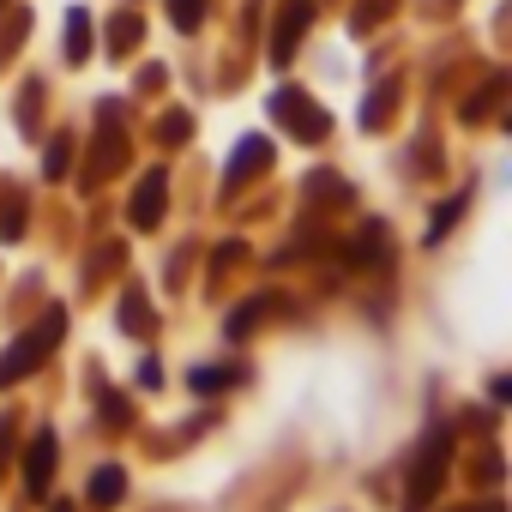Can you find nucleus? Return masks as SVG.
I'll list each match as a JSON object with an SVG mask.
<instances>
[{"mask_svg":"<svg viewBox=\"0 0 512 512\" xmlns=\"http://www.w3.org/2000/svg\"><path fill=\"white\" fill-rule=\"evenodd\" d=\"M55 338H61V314H49V320H43V332H31V338H19V344H13V356L0 362V386H13V380L43 356V344H55Z\"/></svg>","mask_w":512,"mask_h":512,"instance_id":"f257e3e1","label":"nucleus"},{"mask_svg":"<svg viewBox=\"0 0 512 512\" xmlns=\"http://www.w3.org/2000/svg\"><path fill=\"white\" fill-rule=\"evenodd\" d=\"M121 482H127V476H121L115 464H109V470H97V482H91V500H97V506H115V500H121Z\"/></svg>","mask_w":512,"mask_h":512,"instance_id":"f03ea898","label":"nucleus"},{"mask_svg":"<svg viewBox=\"0 0 512 512\" xmlns=\"http://www.w3.org/2000/svg\"><path fill=\"white\" fill-rule=\"evenodd\" d=\"M302 19H308V0H290V13H284V31H278V55H290V43H296Z\"/></svg>","mask_w":512,"mask_h":512,"instance_id":"7ed1b4c3","label":"nucleus"},{"mask_svg":"<svg viewBox=\"0 0 512 512\" xmlns=\"http://www.w3.org/2000/svg\"><path fill=\"white\" fill-rule=\"evenodd\" d=\"M157 205H163V175H151L139 187V223H157Z\"/></svg>","mask_w":512,"mask_h":512,"instance_id":"20e7f679","label":"nucleus"},{"mask_svg":"<svg viewBox=\"0 0 512 512\" xmlns=\"http://www.w3.org/2000/svg\"><path fill=\"white\" fill-rule=\"evenodd\" d=\"M49 464H55V440L43 434V440H37V458H31V488H43V482H49Z\"/></svg>","mask_w":512,"mask_h":512,"instance_id":"39448f33","label":"nucleus"},{"mask_svg":"<svg viewBox=\"0 0 512 512\" xmlns=\"http://www.w3.org/2000/svg\"><path fill=\"white\" fill-rule=\"evenodd\" d=\"M169 7H175L181 31H193V25H199V13H205V0H169Z\"/></svg>","mask_w":512,"mask_h":512,"instance_id":"423d86ee","label":"nucleus"},{"mask_svg":"<svg viewBox=\"0 0 512 512\" xmlns=\"http://www.w3.org/2000/svg\"><path fill=\"white\" fill-rule=\"evenodd\" d=\"M85 37H91V31H85V13H79V19H73V31H67V49H73V55H85Z\"/></svg>","mask_w":512,"mask_h":512,"instance_id":"0eeeda50","label":"nucleus"},{"mask_svg":"<svg viewBox=\"0 0 512 512\" xmlns=\"http://www.w3.org/2000/svg\"><path fill=\"white\" fill-rule=\"evenodd\" d=\"M488 512H500V506H488Z\"/></svg>","mask_w":512,"mask_h":512,"instance_id":"6e6552de","label":"nucleus"}]
</instances>
